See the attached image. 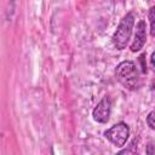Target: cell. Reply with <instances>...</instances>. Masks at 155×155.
I'll return each instance as SVG.
<instances>
[{
    "label": "cell",
    "mask_w": 155,
    "mask_h": 155,
    "mask_svg": "<svg viewBox=\"0 0 155 155\" xmlns=\"http://www.w3.org/2000/svg\"><path fill=\"white\" fill-rule=\"evenodd\" d=\"M150 65H151V69H153V71L155 73V51L151 53V56H150Z\"/></svg>",
    "instance_id": "obj_8"
},
{
    "label": "cell",
    "mask_w": 155,
    "mask_h": 155,
    "mask_svg": "<svg viewBox=\"0 0 155 155\" xmlns=\"http://www.w3.org/2000/svg\"><path fill=\"white\" fill-rule=\"evenodd\" d=\"M104 137L113 143L115 147H124L128 139L130 136V127L125 122H117L115 125H113L110 128L104 131Z\"/></svg>",
    "instance_id": "obj_3"
},
{
    "label": "cell",
    "mask_w": 155,
    "mask_h": 155,
    "mask_svg": "<svg viewBox=\"0 0 155 155\" xmlns=\"http://www.w3.org/2000/svg\"><path fill=\"white\" fill-rule=\"evenodd\" d=\"M110 113H111V101L109 97L105 96L94 107V109L92 111V116H93L94 121H97L99 124H107L109 121Z\"/></svg>",
    "instance_id": "obj_4"
},
{
    "label": "cell",
    "mask_w": 155,
    "mask_h": 155,
    "mask_svg": "<svg viewBox=\"0 0 155 155\" xmlns=\"http://www.w3.org/2000/svg\"><path fill=\"white\" fill-rule=\"evenodd\" d=\"M117 81L127 90H137L139 87V73L132 61H124L115 69Z\"/></svg>",
    "instance_id": "obj_1"
},
{
    "label": "cell",
    "mask_w": 155,
    "mask_h": 155,
    "mask_svg": "<svg viewBox=\"0 0 155 155\" xmlns=\"http://www.w3.org/2000/svg\"><path fill=\"white\" fill-rule=\"evenodd\" d=\"M133 25H134V15H133V12H127L120 21V23L111 38L113 45L116 50L126 48V46L131 39V35H132Z\"/></svg>",
    "instance_id": "obj_2"
},
{
    "label": "cell",
    "mask_w": 155,
    "mask_h": 155,
    "mask_svg": "<svg viewBox=\"0 0 155 155\" xmlns=\"http://www.w3.org/2000/svg\"><path fill=\"white\" fill-rule=\"evenodd\" d=\"M149 22H150V35L155 38V6L149 10Z\"/></svg>",
    "instance_id": "obj_6"
},
{
    "label": "cell",
    "mask_w": 155,
    "mask_h": 155,
    "mask_svg": "<svg viewBox=\"0 0 155 155\" xmlns=\"http://www.w3.org/2000/svg\"><path fill=\"white\" fill-rule=\"evenodd\" d=\"M150 90H151L153 94L155 96V80H153V81H151V84H150Z\"/></svg>",
    "instance_id": "obj_9"
},
{
    "label": "cell",
    "mask_w": 155,
    "mask_h": 155,
    "mask_svg": "<svg viewBox=\"0 0 155 155\" xmlns=\"http://www.w3.org/2000/svg\"><path fill=\"white\" fill-rule=\"evenodd\" d=\"M145 41H147V24H145V21L140 19L136 25L134 38H133V41L130 46L131 51L132 52H138L139 50L143 48Z\"/></svg>",
    "instance_id": "obj_5"
},
{
    "label": "cell",
    "mask_w": 155,
    "mask_h": 155,
    "mask_svg": "<svg viewBox=\"0 0 155 155\" xmlns=\"http://www.w3.org/2000/svg\"><path fill=\"white\" fill-rule=\"evenodd\" d=\"M147 124L151 130H155V109L151 110L147 116Z\"/></svg>",
    "instance_id": "obj_7"
}]
</instances>
